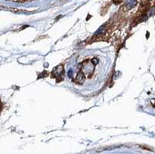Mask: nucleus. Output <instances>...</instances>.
<instances>
[{
    "instance_id": "obj_1",
    "label": "nucleus",
    "mask_w": 155,
    "mask_h": 154,
    "mask_svg": "<svg viewBox=\"0 0 155 154\" xmlns=\"http://www.w3.org/2000/svg\"><path fill=\"white\" fill-rule=\"evenodd\" d=\"M63 73V67L62 66H58L57 67V68H55L53 71V75H54V77H58V75H62Z\"/></svg>"
},
{
    "instance_id": "obj_2",
    "label": "nucleus",
    "mask_w": 155,
    "mask_h": 154,
    "mask_svg": "<svg viewBox=\"0 0 155 154\" xmlns=\"http://www.w3.org/2000/svg\"><path fill=\"white\" fill-rule=\"evenodd\" d=\"M84 81H85L84 74H83L82 72L78 73V75L77 77H76L75 82L78 84H82V83H83V82H84Z\"/></svg>"
},
{
    "instance_id": "obj_3",
    "label": "nucleus",
    "mask_w": 155,
    "mask_h": 154,
    "mask_svg": "<svg viewBox=\"0 0 155 154\" xmlns=\"http://www.w3.org/2000/svg\"><path fill=\"white\" fill-rule=\"evenodd\" d=\"M115 3V4H119V3H121V1H114V2H113Z\"/></svg>"
},
{
    "instance_id": "obj_4",
    "label": "nucleus",
    "mask_w": 155,
    "mask_h": 154,
    "mask_svg": "<svg viewBox=\"0 0 155 154\" xmlns=\"http://www.w3.org/2000/svg\"><path fill=\"white\" fill-rule=\"evenodd\" d=\"M68 77H71V71H69V72H68Z\"/></svg>"
},
{
    "instance_id": "obj_5",
    "label": "nucleus",
    "mask_w": 155,
    "mask_h": 154,
    "mask_svg": "<svg viewBox=\"0 0 155 154\" xmlns=\"http://www.w3.org/2000/svg\"><path fill=\"white\" fill-rule=\"evenodd\" d=\"M16 2H21V3H23V2H25V1H16Z\"/></svg>"
}]
</instances>
